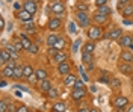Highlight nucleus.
Wrapping results in <instances>:
<instances>
[{
	"label": "nucleus",
	"instance_id": "nucleus-23",
	"mask_svg": "<svg viewBox=\"0 0 133 112\" xmlns=\"http://www.w3.org/2000/svg\"><path fill=\"white\" fill-rule=\"evenodd\" d=\"M82 52H89V53H94L95 52V43L94 41H88V43L83 44V50Z\"/></svg>",
	"mask_w": 133,
	"mask_h": 112
},
{
	"label": "nucleus",
	"instance_id": "nucleus-8",
	"mask_svg": "<svg viewBox=\"0 0 133 112\" xmlns=\"http://www.w3.org/2000/svg\"><path fill=\"white\" fill-rule=\"evenodd\" d=\"M85 95H86V91H85V88H80V89H73V93H71V97H73V100L74 102H80L85 98Z\"/></svg>",
	"mask_w": 133,
	"mask_h": 112
},
{
	"label": "nucleus",
	"instance_id": "nucleus-43",
	"mask_svg": "<svg viewBox=\"0 0 133 112\" xmlns=\"http://www.w3.org/2000/svg\"><path fill=\"white\" fill-rule=\"evenodd\" d=\"M109 0H95V6L98 8V6H104V5H108Z\"/></svg>",
	"mask_w": 133,
	"mask_h": 112
},
{
	"label": "nucleus",
	"instance_id": "nucleus-47",
	"mask_svg": "<svg viewBox=\"0 0 133 112\" xmlns=\"http://www.w3.org/2000/svg\"><path fill=\"white\" fill-rule=\"evenodd\" d=\"M68 32H71V34H74V32H76L74 23H70V24H68Z\"/></svg>",
	"mask_w": 133,
	"mask_h": 112
},
{
	"label": "nucleus",
	"instance_id": "nucleus-39",
	"mask_svg": "<svg viewBox=\"0 0 133 112\" xmlns=\"http://www.w3.org/2000/svg\"><path fill=\"white\" fill-rule=\"evenodd\" d=\"M129 3H130L129 0H119V2H118V5H116V8H118V11H119V9L123 11V8H124L125 5H129Z\"/></svg>",
	"mask_w": 133,
	"mask_h": 112
},
{
	"label": "nucleus",
	"instance_id": "nucleus-58",
	"mask_svg": "<svg viewBox=\"0 0 133 112\" xmlns=\"http://www.w3.org/2000/svg\"><path fill=\"white\" fill-rule=\"evenodd\" d=\"M29 112H35V111H30V109H29Z\"/></svg>",
	"mask_w": 133,
	"mask_h": 112
},
{
	"label": "nucleus",
	"instance_id": "nucleus-18",
	"mask_svg": "<svg viewBox=\"0 0 133 112\" xmlns=\"http://www.w3.org/2000/svg\"><path fill=\"white\" fill-rule=\"evenodd\" d=\"M2 77L5 79H14V68H11L8 65H5L2 68Z\"/></svg>",
	"mask_w": 133,
	"mask_h": 112
},
{
	"label": "nucleus",
	"instance_id": "nucleus-25",
	"mask_svg": "<svg viewBox=\"0 0 133 112\" xmlns=\"http://www.w3.org/2000/svg\"><path fill=\"white\" fill-rule=\"evenodd\" d=\"M58 38H59V35L50 34L49 36H47V45H49V47H53V45L56 44V41H58Z\"/></svg>",
	"mask_w": 133,
	"mask_h": 112
},
{
	"label": "nucleus",
	"instance_id": "nucleus-17",
	"mask_svg": "<svg viewBox=\"0 0 133 112\" xmlns=\"http://www.w3.org/2000/svg\"><path fill=\"white\" fill-rule=\"evenodd\" d=\"M68 59V55H66L64 50H59L56 55H55V58H53V61L56 62V64H61V62H65V61Z\"/></svg>",
	"mask_w": 133,
	"mask_h": 112
},
{
	"label": "nucleus",
	"instance_id": "nucleus-38",
	"mask_svg": "<svg viewBox=\"0 0 133 112\" xmlns=\"http://www.w3.org/2000/svg\"><path fill=\"white\" fill-rule=\"evenodd\" d=\"M14 45H15L17 52H21V50H24V47H23V44H21V41H20V38H18V39H15Z\"/></svg>",
	"mask_w": 133,
	"mask_h": 112
},
{
	"label": "nucleus",
	"instance_id": "nucleus-1",
	"mask_svg": "<svg viewBox=\"0 0 133 112\" xmlns=\"http://www.w3.org/2000/svg\"><path fill=\"white\" fill-rule=\"evenodd\" d=\"M76 20H77V23H79L80 27H89V24H91V18L88 15V12L77 11L76 12Z\"/></svg>",
	"mask_w": 133,
	"mask_h": 112
},
{
	"label": "nucleus",
	"instance_id": "nucleus-61",
	"mask_svg": "<svg viewBox=\"0 0 133 112\" xmlns=\"http://www.w3.org/2000/svg\"><path fill=\"white\" fill-rule=\"evenodd\" d=\"M82 2H86V0H82Z\"/></svg>",
	"mask_w": 133,
	"mask_h": 112
},
{
	"label": "nucleus",
	"instance_id": "nucleus-11",
	"mask_svg": "<svg viewBox=\"0 0 133 112\" xmlns=\"http://www.w3.org/2000/svg\"><path fill=\"white\" fill-rule=\"evenodd\" d=\"M121 36H123V30H121L119 27H116L112 32H109V34L104 35V38H108V39H119Z\"/></svg>",
	"mask_w": 133,
	"mask_h": 112
},
{
	"label": "nucleus",
	"instance_id": "nucleus-51",
	"mask_svg": "<svg viewBox=\"0 0 133 112\" xmlns=\"http://www.w3.org/2000/svg\"><path fill=\"white\" fill-rule=\"evenodd\" d=\"M0 86H2V88L8 86V82H6V79H5V77H2V80H0Z\"/></svg>",
	"mask_w": 133,
	"mask_h": 112
},
{
	"label": "nucleus",
	"instance_id": "nucleus-15",
	"mask_svg": "<svg viewBox=\"0 0 133 112\" xmlns=\"http://www.w3.org/2000/svg\"><path fill=\"white\" fill-rule=\"evenodd\" d=\"M110 12H112V9L109 8V5L98 6V8L95 9V15H106V17H109V15H110Z\"/></svg>",
	"mask_w": 133,
	"mask_h": 112
},
{
	"label": "nucleus",
	"instance_id": "nucleus-4",
	"mask_svg": "<svg viewBox=\"0 0 133 112\" xmlns=\"http://www.w3.org/2000/svg\"><path fill=\"white\" fill-rule=\"evenodd\" d=\"M118 71L121 74H124V76H132L133 67H132V64H129V62H121V64H118Z\"/></svg>",
	"mask_w": 133,
	"mask_h": 112
},
{
	"label": "nucleus",
	"instance_id": "nucleus-42",
	"mask_svg": "<svg viewBox=\"0 0 133 112\" xmlns=\"http://www.w3.org/2000/svg\"><path fill=\"white\" fill-rule=\"evenodd\" d=\"M58 52H59V50H58V49H55V47H50V49H49V55L51 56V59L55 58V55H56Z\"/></svg>",
	"mask_w": 133,
	"mask_h": 112
},
{
	"label": "nucleus",
	"instance_id": "nucleus-14",
	"mask_svg": "<svg viewBox=\"0 0 133 112\" xmlns=\"http://www.w3.org/2000/svg\"><path fill=\"white\" fill-rule=\"evenodd\" d=\"M18 18L21 20V21H24V23H27V21H32L33 15L29 12V11H26V9H21L20 12H18Z\"/></svg>",
	"mask_w": 133,
	"mask_h": 112
},
{
	"label": "nucleus",
	"instance_id": "nucleus-59",
	"mask_svg": "<svg viewBox=\"0 0 133 112\" xmlns=\"http://www.w3.org/2000/svg\"><path fill=\"white\" fill-rule=\"evenodd\" d=\"M132 52H133V45H132Z\"/></svg>",
	"mask_w": 133,
	"mask_h": 112
},
{
	"label": "nucleus",
	"instance_id": "nucleus-35",
	"mask_svg": "<svg viewBox=\"0 0 133 112\" xmlns=\"http://www.w3.org/2000/svg\"><path fill=\"white\" fill-rule=\"evenodd\" d=\"M94 21L95 23H104V21H108V17L106 15H94Z\"/></svg>",
	"mask_w": 133,
	"mask_h": 112
},
{
	"label": "nucleus",
	"instance_id": "nucleus-21",
	"mask_svg": "<svg viewBox=\"0 0 133 112\" xmlns=\"http://www.w3.org/2000/svg\"><path fill=\"white\" fill-rule=\"evenodd\" d=\"M20 41H21V44H23V47H24V50H27L30 45H32V43H30V39L27 38V35L26 34H20Z\"/></svg>",
	"mask_w": 133,
	"mask_h": 112
},
{
	"label": "nucleus",
	"instance_id": "nucleus-2",
	"mask_svg": "<svg viewBox=\"0 0 133 112\" xmlns=\"http://www.w3.org/2000/svg\"><path fill=\"white\" fill-rule=\"evenodd\" d=\"M103 36V30L100 26H89L88 27V38L91 41H97Z\"/></svg>",
	"mask_w": 133,
	"mask_h": 112
},
{
	"label": "nucleus",
	"instance_id": "nucleus-26",
	"mask_svg": "<svg viewBox=\"0 0 133 112\" xmlns=\"http://www.w3.org/2000/svg\"><path fill=\"white\" fill-rule=\"evenodd\" d=\"M23 73H24V77L26 79H29L30 76H32L33 73V68H32V65H29V64H26V65H23Z\"/></svg>",
	"mask_w": 133,
	"mask_h": 112
},
{
	"label": "nucleus",
	"instance_id": "nucleus-30",
	"mask_svg": "<svg viewBox=\"0 0 133 112\" xmlns=\"http://www.w3.org/2000/svg\"><path fill=\"white\" fill-rule=\"evenodd\" d=\"M110 88H112L114 91H116V89H119V88H121V82H119V79L112 77V80H110Z\"/></svg>",
	"mask_w": 133,
	"mask_h": 112
},
{
	"label": "nucleus",
	"instance_id": "nucleus-37",
	"mask_svg": "<svg viewBox=\"0 0 133 112\" xmlns=\"http://www.w3.org/2000/svg\"><path fill=\"white\" fill-rule=\"evenodd\" d=\"M0 112H8V102L6 100L0 102Z\"/></svg>",
	"mask_w": 133,
	"mask_h": 112
},
{
	"label": "nucleus",
	"instance_id": "nucleus-22",
	"mask_svg": "<svg viewBox=\"0 0 133 112\" xmlns=\"http://www.w3.org/2000/svg\"><path fill=\"white\" fill-rule=\"evenodd\" d=\"M65 45H66V41H65V38L59 35L58 41H56V44H55L53 47H55V49H58V50H64V49H65Z\"/></svg>",
	"mask_w": 133,
	"mask_h": 112
},
{
	"label": "nucleus",
	"instance_id": "nucleus-33",
	"mask_svg": "<svg viewBox=\"0 0 133 112\" xmlns=\"http://www.w3.org/2000/svg\"><path fill=\"white\" fill-rule=\"evenodd\" d=\"M26 27V30L27 32H30V34H35V30H36V27H35V24H33V21H27L24 24Z\"/></svg>",
	"mask_w": 133,
	"mask_h": 112
},
{
	"label": "nucleus",
	"instance_id": "nucleus-19",
	"mask_svg": "<svg viewBox=\"0 0 133 112\" xmlns=\"http://www.w3.org/2000/svg\"><path fill=\"white\" fill-rule=\"evenodd\" d=\"M53 86H51V83H50L49 79H44V80H41V85H39V89H41L42 93H49L50 89H51Z\"/></svg>",
	"mask_w": 133,
	"mask_h": 112
},
{
	"label": "nucleus",
	"instance_id": "nucleus-40",
	"mask_svg": "<svg viewBox=\"0 0 133 112\" xmlns=\"http://www.w3.org/2000/svg\"><path fill=\"white\" fill-rule=\"evenodd\" d=\"M85 80H79L77 79V82L74 83V86H73V89H80V88H85V83H83Z\"/></svg>",
	"mask_w": 133,
	"mask_h": 112
},
{
	"label": "nucleus",
	"instance_id": "nucleus-31",
	"mask_svg": "<svg viewBox=\"0 0 133 112\" xmlns=\"http://www.w3.org/2000/svg\"><path fill=\"white\" fill-rule=\"evenodd\" d=\"M35 73H36V76H38V79H39V80H44V79H47V71H45L44 68H38L36 71H35Z\"/></svg>",
	"mask_w": 133,
	"mask_h": 112
},
{
	"label": "nucleus",
	"instance_id": "nucleus-6",
	"mask_svg": "<svg viewBox=\"0 0 133 112\" xmlns=\"http://www.w3.org/2000/svg\"><path fill=\"white\" fill-rule=\"evenodd\" d=\"M112 104H114L115 109H118V108H125L129 104V100H127V97H124V95H116L115 98H114V102H112Z\"/></svg>",
	"mask_w": 133,
	"mask_h": 112
},
{
	"label": "nucleus",
	"instance_id": "nucleus-54",
	"mask_svg": "<svg viewBox=\"0 0 133 112\" xmlns=\"http://www.w3.org/2000/svg\"><path fill=\"white\" fill-rule=\"evenodd\" d=\"M0 29H2V30L5 29V20H3V18H0Z\"/></svg>",
	"mask_w": 133,
	"mask_h": 112
},
{
	"label": "nucleus",
	"instance_id": "nucleus-41",
	"mask_svg": "<svg viewBox=\"0 0 133 112\" xmlns=\"http://www.w3.org/2000/svg\"><path fill=\"white\" fill-rule=\"evenodd\" d=\"M27 80H29L30 83H36V82H38L39 79H38V76H36V73H33V74H32V76H30L29 79H27Z\"/></svg>",
	"mask_w": 133,
	"mask_h": 112
},
{
	"label": "nucleus",
	"instance_id": "nucleus-52",
	"mask_svg": "<svg viewBox=\"0 0 133 112\" xmlns=\"http://www.w3.org/2000/svg\"><path fill=\"white\" fill-rule=\"evenodd\" d=\"M123 23H124L125 26H130V24L133 23V20H129V18H124V20H123Z\"/></svg>",
	"mask_w": 133,
	"mask_h": 112
},
{
	"label": "nucleus",
	"instance_id": "nucleus-28",
	"mask_svg": "<svg viewBox=\"0 0 133 112\" xmlns=\"http://www.w3.org/2000/svg\"><path fill=\"white\" fill-rule=\"evenodd\" d=\"M92 55H94V53L82 52V61H83V64H91V62H92Z\"/></svg>",
	"mask_w": 133,
	"mask_h": 112
},
{
	"label": "nucleus",
	"instance_id": "nucleus-12",
	"mask_svg": "<svg viewBox=\"0 0 133 112\" xmlns=\"http://www.w3.org/2000/svg\"><path fill=\"white\" fill-rule=\"evenodd\" d=\"M119 58L123 62H129V64H133V52L132 50H123Z\"/></svg>",
	"mask_w": 133,
	"mask_h": 112
},
{
	"label": "nucleus",
	"instance_id": "nucleus-60",
	"mask_svg": "<svg viewBox=\"0 0 133 112\" xmlns=\"http://www.w3.org/2000/svg\"><path fill=\"white\" fill-rule=\"evenodd\" d=\"M33 2H38V0H33Z\"/></svg>",
	"mask_w": 133,
	"mask_h": 112
},
{
	"label": "nucleus",
	"instance_id": "nucleus-7",
	"mask_svg": "<svg viewBox=\"0 0 133 112\" xmlns=\"http://www.w3.org/2000/svg\"><path fill=\"white\" fill-rule=\"evenodd\" d=\"M23 9L26 11H29L30 14H36V11H38V6H36V2H33V0H26L24 3H23Z\"/></svg>",
	"mask_w": 133,
	"mask_h": 112
},
{
	"label": "nucleus",
	"instance_id": "nucleus-29",
	"mask_svg": "<svg viewBox=\"0 0 133 112\" xmlns=\"http://www.w3.org/2000/svg\"><path fill=\"white\" fill-rule=\"evenodd\" d=\"M24 77V73H23V67H17L14 68V79H23Z\"/></svg>",
	"mask_w": 133,
	"mask_h": 112
},
{
	"label": "nucleus",
	"instance_id": "nucleus-36",
	"mask_svg": "<svg viewBox=\"0 0 133 112\" xmlns=\"http://www.w3.org/2000/svg\"><path fill=\"white\" fill-rule=\"evenodd\" d=\"M26 52L30 53V55H35V53H38V45H36V44H32V45H30V47H29Z\"/></svg>",
	"mask_w": 133,
	"mask_h": 112
},
{
	"label": "nucleus",
	"instance_id": "nucleus-62",
	"mask_svg": "<svg viewBox=\"0 0 133 112\" xmlns=\"http://www.w3.org/2000/svg\"><path fill=\"white\" fill-rule=\"evenodd\" d=\"M53 112H58V111H53Z\"/></svg>",
	"mask_w": 133,
	"mask_h": 112
},
{
	"label": "nucleus",
	"instance_id": "nucleus-44",
	"mask_svg": "<svg viewBox=\"0 0 133 112\" xmlns=\"http://www.w3.org/2000/svg\"><path fill=\"white\" fill-rule=\"evenodd\" d=\"M79 70H80V76H82V79L85 80V82H88V76H86V73H85L83 67H79Z\"/></svg>",
	"mask_w": 133,
	"mask_h": 112
},
{
	"label": "nucleus",
	"instance_id": "nucleus-55",
	"mask_svg": "<svg viewBox=\"0 0 133 112\" xmlns=\"http://www.w3.org/2000/svg\"><path fill=\"white\" fill-rule=\"evenodd\" d=\"M125 112H133V104H132V106H129V108L125 109Z\"/></svg>",
	"mask_w": 133,
	"mask_h": 112
},
{
	"label": "nucleus",
	"instance_id": "nucleus-34",
	"mask_svg": "<svg viewBox=\"0 0 133 112\" xmlns=\"http://www.w3.org/2000/svg\"><path fill=\"white\" fill-rule=\"evenodd\" d=\"M53 111L64 112V111H65V104L62 103V102H58V103H55V106H53Z\"/></svg>",
	"mask_w": 133,
	"mask_h": 112
},
{
	"label": "nucleus",
	"instance_id": "nucleus-45",
	"mask_svg": "<svg viewBox=\"0 0 133 112\" xmlns=\"http://www.w3.org/2000/svg\"><path fill=\"white\" fill-rule=\"evenodd\" d=\"M6 50H8L9 53H14V52H17L15 45H12V44H9V45H6Z\"/></svg>",
	"mask_w": 133,
	"mask_h": 112
},
{
	"label": "nucleus",
	"instance_id": "nucleus-46",
	"mask_svg": "<svg viewBox=\"0 0 133 112\" xmlns=\"http://www.w3.org/2000/svg\"><path fill=\"white\" fill-rule=\"evenodd\" d=\"M8 112H17L15 104L14 103H8Z\"/></svg>",
	"mask_w": 133,
	"mask_h": 112
},
{
	"label": "nucleus",
	"instance_id": "nucleus-5",
	"mask_svg": "<svg viewBox=\"0 0 133 112\" xmlns=\"http://www.w3.org/2000/svg\"><path fill=\"white\" fill-rule=\"evenodd\" d=\"M61 26H62V20L59 17H53L49 20V23H47V27H49L51 32H56V30H59L61 29Z\"/></svg>",
	"mask_w": 133,
	"mask_h": 112
},
{
	"label": "nucleus",
	"instance_id": "nucleus-13",
	"mask_svg": "<svg viewBox=\"0 0 133 112\" xmlns=\"http://www.w3.org/2000/svg\"><path fill=\"white\" fill-rule=\"evenodd\" d=\"M76 82H77V77L73 73H68L66 76H64V85L65 86H74Z\"/></svg>",
	"mask_w": 133,
	"mask_h": 112
},
{
	"label": "nucleus",
	"instance_id": "nucleus-10",
	"mask_svg": "<svg viewBox=\"0 0 133 112\" xmlns=\"http://www.w3.org/2000/svg\"><path fill=\"white\" fill-rule=\"evenodd\" d=\"M119 44L123 45V47H129V49H132V45H133V38H132V35H123L119 39Z\"/></svg>",
	"mask_w": 133,
	"mask_h": 112
},
{
	"label": "nucleus",
	"instance_id": "nucleus-9",
	"mask_svg": "<svg viewBox=\"0 0 133 112\" xmlns=\"http://www.w3.org/2000/svg\"><path fill=\"white\" fill-rule=\"evenodd\" d=\"M71 71V67H70V64L68 62H61V64H58V73L61 74V76H66L68 73Z\"/></svg>",
	"mask_w": 133,
	"mask_h": 112
},
{
	"label": "nucleus",
	"instance_id": "nucleus-50",
	"mask_svg": "<svg viewBox=\"0 0 133 112\" xmlns=\"http://www.w3.org/2000/svg\"><path fill=\"white\" fill-rule=\"evenodd\" d=\"M79 44H80V41H76L74 43V45H73V53H76L79 50Z\"/></svg>",
	"mask_w": 133,
	"mask_h": 112
},
{
	"label": "nucleus",
	"instance_id": "nucleus-56",
	"mask_svg": "<svg viewBox=\"0 0 133 112\" xmlns=\"http://www.w3.org/2000/svg\"><path fill=\"white\" fill-rule=\"evenodd\" d=\"M89 112H98V109H91Z\"/></svg>",
	"mask_w": 133,
	"mask_h": 112
},
{
	"label": "nucleus",
	"instance_id": "nucleus-16",
	"mask_svg": "<svg viewBox=\"0 0 133 112\" xmlns=\"http://www.w3.org/2000/svg\"><path fill=\"white\" fill-rule=\"evenodd\" d=\"M121 14H123V17L124 18H133V3H129V5H125L123 11H121Z\"/></svg>",
	"mask_w": 133,
	"mask_h": 112
},
{
	"label": "nucleus",
	"instance_id": "nucleus-3",
	"mask_svg": "<svg viewBox=\"0 0 133 112\" xmlns=\"http://www.w3.org/2000/svg\"><path fill=\"white\" fill-rule=\"evenodd\" d=\"M51 12L55 14V17H59V18H62L64 15H65V5L62 3V2H55L53 5H51Z\"/></svg>",
	"mask_w": 133,
	"mask_h": 112
},
{
	"label": "nucleus",
	"instance_id": "nucleus-49",
	"mask_svg": "<svg viewBox=\"0 0 133 112\" xmlns=\"http://www.w3.org/2000/svg\"><path fill=\"white\" fill-rule=\"evenodd\" d=\"M17 112H29V109H27L26 106H18V108H17Z\"/></svg>",
	"mask_w": 133,
	"mask_h": 112
},
{
	"label": "nucleus",
	"instance_id": "nucleus-57",
	"mask_svg": "<svg viewBox=\"0 0 133 112\" xmlns=\"http://www.w3.org/2000/svg\"><path fill=\"white\" fill-rule=\"evenodd\" d=\"M130 80H132V83H133V74H132V79H130Z\"/></svg>",
	"mask_w": 133,
	"mask_h": 112
},
{
	"label": "nucleus",
	"instance_id": "nucleus-32",
	"mask_svg": "<svg viewBox=\"0 0 133 112\" xmlns=\"http://www.w3.org/2000/svg\"><path fill=\"white\" fill-rule=\"evenodd\" d=\"M47 97H49V98H56V97H59V89L53 86L49 93H47Z\"/></svg>",
	"mask_w": 133,
	"mask_h": 112
},
{
	"label": "nucleus",
	"instance_id": "nucleus-48",
	"mask_svg": "<svg viewBox=\"0 0 133 112\" xmlns=\"http://www.w3.org/2000/svg\"><path fill=\"white\" fill-rule=\"evenodd\" d=\"M89 111H91V108H89V106H82L77 112H89Z\"/></svg>",
	"mask_w": 133,
	"mask_h": 112
},
{
	"label": "nucleus",
	"instance_id": "nucleus-53",
	"mask_svg": "<svg viewBox=\"0 0 133 112\" xmlns=\"http://www.w3.org/2000/svg\"><path fill=\"white\" fill-rule=\"evenodd\" d=\"M11 59H18V52H14V53H11Z\"/></svg>",
	"mask_w": 133,
	"mask_h": 112
},
{
	"label": "nucleus",
	"instance_id": "nucleus-24",
	"mask_svg": "<svg viewBox=\"0 0 133 112\" xmlns=\"http://www.w3.org/2000/svg\"><path fill=\"white\" fill-rule=\"evenodd\" d=\"M98 80L101 82V83H108V85H110V80H112V79H110V76H109V71H104V70H103V71H101V76L98 77Z\"/></svg>",
	"mask_w": 133,
	"mask_h": 112
},
{
	"label": "nucleus",
	"instance_id": "nucleus-27",
	"mask_svg": "<svg viewBox=\"0 0 133 112\" xmlns=\"http://www.w3.org/2000/svg\"><path fill=\"white\" fill-rule=\"evenodd\" d=\"M76 9H77V11H82V12H88L89 6H88V3H86V2L79 0V2H77V5H76Z\"/></svg>",
	"mask_w": 133,
	"mask_h": 112
},
{
	"label": "nucleus",
	"instance_id": "nucleus-20",
	"mask_svg": "<svg viewBox=\"0 0 133 112\" xmlns=\"http://www.w3.org/2000/svg\"><path fill=\"white\" fill-rule=\"evenodd\" d=\"M8 61H11V53L6 49H2V52H0V62L2 64H6Z\"/></svg>",
	"mask_w": 133,
	"mask_h": 112
}]
</instances>
